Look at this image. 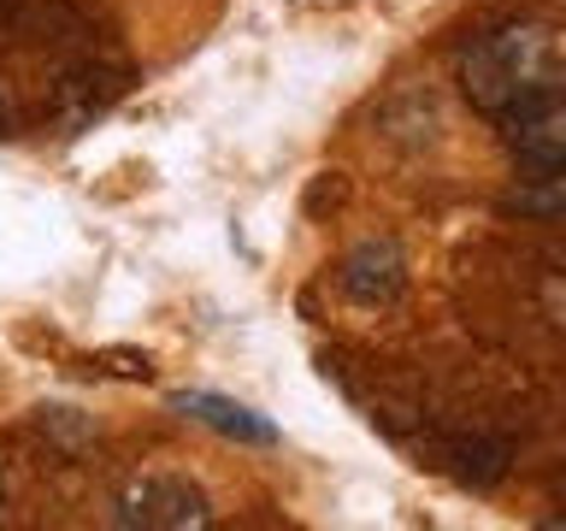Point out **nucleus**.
<instances>
[{
	"instance_id": "nucleus-4",
	"label": "nucleus",
	"mask_w": 566,
	"mask_h": 531,
	"mask_svg": "<svg viewBox=\"0 0 566 531\" xmlns=\"http://www.w3.org/2000/svg\"><path fill=\"white\" fill-rule=\"evenodd\" d=\"M336 283H343V295L360 301V308H384V301H396L401 283H407V254L389 237L360 242L343 266H336Z\"/></svg>"
},
{
	"instance_id": "nucleus-5",
	"label": "nucleus",
	"mask_w": 566,
	"mask_h": 531,
	"mask_svg": "<svg viewBox=\"0 0 566 531\" xmlns=\"http://www.w3.org/2000/svg\"><path fill=\"white\" fill-rule=\"evenodd\" d=\"M177 414L230 437V442H277V425L265 414H254V407H242L230 396H212V389H184V396H177Z\"/></svg>"
},
{
	"instance_id": "nucleus-2",
	"label": "nucleus",
	"mask_w": 566,
	"mask_h": 531,
	"mask_svg": "<svg viewBox=\"0 0 566 531\" xmlns=\"http://www.w3.org/2000/svg\"><path fill=\"white\" fill-rule=\"evenodd\" d=\"M113 520L118 525H154V531H189V525L201 531V525H212V508L189 478L142 472L113 496Z\"/></svg>"
},
{
	"instance_id": "nucleus-3",
	"label": "nucleus",
	"mask_w": 566,
	"mask_h": 531,
	"mask_svg": "<svg viewBox=\"0 0 566 531\" xmlns=\"http://www.w3.org/2000/svg\"><path fill=\"white\" fill-rule=\"evenodd\" d=\"M502 142L513 159L525 166H543V171H566V95H537V101H520L513 113H502Z\"/></svg>"
},
{
	"instance_id": "nucleus-6",
	"label": "nucleus",
	"mask_w": 566,
	"mask_h": 531,
	"mask_svg": "<svg viewBox=\"0 0 566 531\" xmlns=\"http://www.w3.org/2000/svg\"><path fill=\"white\" fill-rule=\"evenodd\" d=\"M0 496H7V490H0Z\"/></svg>"
},
{
	"instance_id": "nucleus-1",
	"label": "nucleus",
	"mask_w": 566,
	"mask_h": 531,
	"mask_svg": "<svg viewBox=\"0 0 566 531\" xmlns=\"http://www.w3.org/2000/svg\"><path fill=\"white\" fill-rule=\"evenodd\" d=\"M555 83H560V53H555V35L537 24L490 30L460 53V95L490 118L513 113L520 101L548 95Z\"/></svg>"
}]
</instances>
